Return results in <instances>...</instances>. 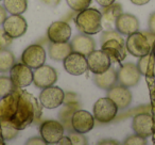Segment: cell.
Here are the masks:
<instances>
[{
    "instance_id": "obj_17",
    "label": "cell",
    "mask_w": 155,
    "mask_h": 145,
    "mask_svg": "<svg viewBox=\"0 0 155 145\" xmlns=\"http://www.w3.org/2000/svg\"><path fill=\"white\" fill-rule=\"evenodd\" d=\"M71 36V27L68 22L58 20L52 22L47 30V37L51 43H66Z\"/></svg>"
},
{
    "instance_id": "obj_39",
    "label": "cell",
    "mask_w": 155,
    "mask_h": 145,
    "mask_svg": "<svg viewBox=\"0 0 155 145\" xmlns=\"http://www.w3.org/2000/svg\"><path fill=\"white\" fill-rule=\"evenodd\" d=\"M99 145H119L120 143L116 140H112V139H105V140H101L98 142Z\"/></svg>"
},
{
    "instance_id": "obj_30",
    "label": "cell",
    "mask_w": 155,
    "mask_h": 145,
    "mask_svg": "<svg viewBox=\"0 0 155 145\" xmlns=\"http://www.w3.org/2000/svg\"><path fill=\"white\" fill-rule=\"evenodd\" d=\"M16 87L13 85L11 78L5 76H0V98L5 97V95L12 93Z\"/></svg>"
},
{
    "instance_id": "obj_29",
    "label": "cell",
    "mask_w": 155,
    "mask_h": 145,
    "mask_svg": "<svg viewBox=\"0 0 155 145\" xmlns=\"http://www.w3.org/2000/svg\"><path fill=\"white\" fill-rule=\"evenodd\" d=\"M0 128H1V136L5 141L14 140L18 136L19 131L10 121H0Z\"/></svg>"
},
{
    "instance_id": "obj_42",
    "label": "cell",
    "mask_w": 155,
    "mask_h": 145,
    "mask_svg": "<svg viewBox=\"0 0 155 145\" xmlns=\"http://www.w3.org/2000/svg\"><path fill=\"white\" fill-rule=\"evenodd\" d=\"M41 1H43L44 3L48 5H51V7H56L61 2V0H41Z\"/></svg>"
},
{
    "instance_id": "obj_8",
    "label": "cell",
    "mask_w": 155,
    "mask_h": 145,
    "mask_svg": "<svg viewBox=\"0 0 155 145\" xmlns=\"http://www.w3.org/2000/svg\"><path fill=\"white\" fill-rule=\"evenodd\" d=\"M46 51L43 46L32 44L24 50L21 54V62L32 69H36L46 62Z\"/></svg>"
},
{
    "instance_id": "obj_1",
    "label": "cell",
    "mask_w": 155,
    "mask_h": 145,
    "mask_svg": "<svg viewBox=\"0 0 155 145\" xmlns=\"http://www.w3.org/2000/svg\"><path fill=\"white\" fill-rule=\"evenodd\" d=\"M41 104L26 91H22L18 99V106L15 114L11 119V123L18 130L26 129L34 121H38L41 116Z\"/></svg>"
},
{
    "instance_id": "obj_36",
    "label": "cell",
    "mask_w": 155,
    "mask_h": 145,
    "mask_svg": "<svg viewBox=\"0 0 155 145\" xmlns=\"http://www.w3.org/2000/svg\"><path fill=\"white\" fill-rule=\"evenodd\" d=\"M26 144H28V145H35V144H37V145H44V144H46V142L43 140V138H39V136H33V138H30L28 141H26Z\"/></svg>"
},
{
    "instance_id": "obj_38",
    "label": "cell",
    "mask_w": 155,
    "mask_h": 145,
    "mask_svg": "<svg viewBox=\"0 0 155 145\" xmlns=\"http://www.w3.org/2000/svg\"><path fill=\"white\" fill-rule=\"evenodd\" d=\"M7 17H8V11L5 10V7H2V5H0V26L5 22Z\"/></svg>"
},
{
    "instance_id": "obj_5",
    "label": "cell",
    "mask_w": 155,
    "mask_h": 145,
    "mask_svg": "<svg viewBox=\"0 0 155 145\" xmlns=\"http://www.w3.org/2000/svg\"><path fill=\"white\" fill-rule=\"evenodd\" d=\"M63 105L64 106L58 112V119L65 129H67L68 131H73L72 127H71V117H72L73 113L80 108V102H79L78 95L72 92L65 93Z\"/></svg>"
},
{
    "instance_id": "obj_31",
    "label": "cell",
    "mask_w": 155,
    "mask_h": 145,
    "mask_svg": "<svg viewBox=\"0 0 155 145\" xmlns=\"http://www.w3.org/2000/svg\"><path fill=\"white\" fill-rule=\"evenodd\" d=\"M66 2L72 11L81 12L91 5V0H66Z\"/></svg>"
},
{
    "instance_id": "obj_2",
    "label": "cell",
    "mask_w": 155,
    "mask_h": 145,
    "mask_svg": "<svg viewBox=\"0 0 155 145\" xmlns=\"http://www.w3.org/2000/svg\"><path fill=\"white\" fill-rule=\"evenodd\" d=\"M74 22L80 32L95 35L102 31V13L95 8H87L78 13Z\"/></svg>"
},
{
    "instance_id": "obj_14",
    "label": "cell",
    "mask_w": 155,
    "mask_h": 145,
    "mask_svg": "<svg viewBox=\"0 0 155 145\" xmlns=\"http://www.w3.org/2000/svg\"><path fill=\"white\" fill-rule=\"evenodd\" d=\"M140 77H141V74L138 69L137 64L135 63H125L117 71L118 82L127 88L137 85L140 80Z\"/></svg>"
},
{
    "instance_id": "obj_18",
    "label": "cell",
    "mask_w": 155,
    "mask_h": 145,
    "mask_svg": "<svg viewBox=\"0 0 155 145\" xmlns=\"http://www.w3.org/2000/svg\"><path fill=\"white\" fill-rule=\"evenodd\" d=\"M153 119L151 114L146 112H141L136 114L132 121V128L136 134L148 138L153 134Z\"/></svg>"
},
{
    "instance_id": "obj_3",
    "label": "cell",
    "mask_w": 155,
    "mask_h": 145,
    "mask_svg": "<svg viewBox=\"0 0 155 145\" xmlns=\"http://www.w3.org/2000/svg\"><path fill=\"white\" fill-rule=\"evenodd\" d=\"M118 107L108 97L99 98L94 105V117L97 122L102 124H108L114 121L118 113Z\"/></svg>"
},
{
    "instance_id": "obj_26",
    "label": "cell",
    "mask_w": 155,
    "mask_h": 145,
    "mask_svg": "<svg viewBox=\"0 0 155 145\" xmlns=\"http://www.w3.org/2000/svg\"><path fill=\"white\" fill-rule=\"evenodd\" d=\"M137 67L140 74L146 77H155V56L150 52L146 56L139 58Z\"/></svg>"
},
{
    "instance_id": "obj_16",
    "label": "cell",
    "mask_w": 155,
    "mask_h": 145,
    "mask_svg": "<svg viewBox=\"0 0 155 145\" xmlns=\"http://www.w3.org/2000/svg\"><path fill=\"white\" fill-rule=\"evenodd\" d=\"M2 29L13 40L21 37L28 30L27 20L21 15H11L2 24Z\"/></svg>"
},
{
    "instance_id": "obj_20",
    "label": "cell",
    "mask_w": 155,
    "mask_h": 145,
    "mask_svg": "<svg viewBox=\"0 0 155 145\" xmlns=\"http://www.w3.org/2000/svg\"><path fill=\"white\" fill-rule=\"evenodd\" d=\"M115 29L121 35H130L139 30V22L136 16L129 13H121L115 22Z\"/></svg>"
},
{
    "instance_id": "obj_27",
    "label": "cell",
    "mask_w": 155,
    "mask_h": 145,
    "mask_svg": "<svg viewBox=\"0 0 155 145\" xmlns=\"http://www.w3.org/2000/svg\"><path fill=\"white\" fill-rule=\"evenodd\" d=\"M5 8L11 15H21L28 9V0H3Z\"/></svg>"
},
{
    "instance_id": "obj_10",
    "label": "cell",
    "mask_w": 155,
    "mask_h": 145,
    "mask_svg": "<svg viewBox=\"0 0 155 145\" xmlns=\"http://www.w3.org/2000/svg\"><path fill=\"white\" fill-rule=\"evenodd\" d=\"M58 81V73L50 65H41L37 67L35 71H33V83L38 89H45V88L54 85Z\"/></svg>"
},
{
    "instance_id": "obj_11",
    "label": "cell",
    "mask_w": 155,
    "mask_h": 145,
    "mask_svg": "<svg viewBox=\"0 0 155 145\" xmlns=\"http://www.w3.org/2000/svg\"><path fill=\"white\" fill-rule=\"evenodd\" d=\"M21 88H16L12 93L0 98V121H11L18 106Z\"/></svg>"
},
{
    "instance_id": "obj_19",
    "label": "cell",
    "mask_w": 155,
    "mask_h": 145,
    "mask_svg": "<svg viewBox=\"0 0 155 145\" xmlns=\"http://www.w3.org/2000/svg\"><path fill=\"white\" fill-rule=\"evenodd\" d=\"M107 97L116 104L118 109H125L132 102V93L127 87L122 85H115L107 90Z\"/></svg>"
},
{
    "instance_id": "obj_23",
    "label": "cell",
    "mask_w": 155,
    "mask_h": 145,
    "mask_svg": "<svg viewBox=\"0 0 155 145\" xmlns=\"http://www.w3.org/2000/svg\"><path fill=\"white\" fill-rule=\"evenodd\" d=\"M93 80L99 89L107 91L118 82L117 71L114 67L110 66L107 71H105L102 74H94Z\"/></svg>"
},
{
    "instance_id": "obj_33",
    "label": "cell",
    "mask_w": 155,
    "mask_h": 145,
    "mask_svg": "<svg viewBox=\"0 0 155 145\" xmlns=\"http://www.w3.org/2000/svg\"><path fill=\"white\" fill-rule=\"evenodd\" d=\"M68 136L71 140V144H73V145L88 144V140H87V138L84 136V133H80V132H77V131H70Z\"/></svg>"
},
{
    "instance_id": "obj_9",
    "label": "cell",
    "mask_w": 155,
    "mask_h": 145,
    "mask_svg": "<svg viewBox=\"0 0 155 145\" xmlns=\"http://www.w3.org/2000/svg\"><path fill=\"white\" fill-rule=\"evenodd\" d=\"M9 73L10 78L16 88H26L33 83L32 68L24 63H15Z\"/></svg>"
},
{
    "instance_id": "obj_4",
    "label": "cell",
    "mask_w": 155,
    "mask_h": 145,
    "mask_svg": "<svg viewBox=\"0 0 155 145\" xmlns=\"http://www.w3.org/2000/svg\"><path fill=\"white\" fill-rule=\"evenodd\" d=\"M127 40L125 42V47L130 54L135 58H141L152 51V45L149 43L147 36L143 32H134L127 35Z\"/></svg>"
},
{
    "instance_id": "obj_35",
    "label": "cell",
    "mask_w": 155,
    "mask_h": 145,
    "mask_svg": "<svg viewBox=\"0 0 155 145\" xmlns=\"http://www.w3.org/2000/svg\"><path fill=\"white\" fill-rule=\"evenodd\" d=\"M12 41L13 39L10 35H8L3 29H0V49L8 48L12 44Z\"/></svg>"
},
{
    "instance_id": "obj_7",
    "label": "cell",
    "mask_w": 155,
    "mask_h": 145,
    "mask_svg": "<svg viewBox=\"0 0 155 145\" xmlns=\"http://www.w3.org/2000/svg\"><path fill=\"white\" fill-rule=\"evenodd\" d=\"M65 71L72 76H80L86 73L88 69L86 56L79 52L71 51L66 58L63 60Z\"/></svg>"
},
{
    "instance_id": "obj_24",
    "label": "cell",
    "mask_w": 155,
    "mask_h": 145,
    "mask_svg": "<svg viewBox=\"0 0 155 145\" xmlns=\"http://www.w3.org/2000/svg\"><path fill=\"white\" fill-rule=\"evenodd\" d=\"M102 25L107 30L112 29V26L115 25L117 17L122 13V5L120 3H113L108 7L103 8L102 10Z\"/></svg>"
},
{
    "instance_id": "obj_32",
    "label": "cell",
    "mask_w": 155,
    "mask_h": 145,
    "mask_svg": "<svg viewBox=\"0 0 155 145\" xmlns=\"http://www.w3.org/2000/svg\"><path fill=\"white\" fill-rule=\"evenodd\" d=\"M113 39L118 40V41H120V42H124V40L122 39V36H121V34L118 31L110 29V30H106L102 33L101 36H100V43L102 44V43H104V42L108 41V40H113Z\"/></svg>"
},
{
    "instance_id": "obj_44",
    "label": "cell",
    "mask_w": 155,
    "mask_h": 145,
    "mask_svg": "<svg viewBox=\"0 0 155 145\" xmlns=\"http://www.w3.org/2000/svg\"><path fill=\"white\" fill-rule=\"evenodd\" d=\"M131 2L135 5H144L150 2V0H131Z\"/></svg>"
},
{
    "instance_id": "obj_25",
    "label": "cell",
    "mask_w": 155,
    "mask_h": 145,
    "mask_svg": "<svg viewBox=\"0 0 155 145\" xmlns=\"http://www.w3.org/2000/svg\"><path fill=\"white\" fill-rule=\"evenodd\" d=\"M71 49L70 43H51L49 46V57L54 61H63L70 52Z\"/></svg>"
},
{
    "instance_id": "obj_45",
    "label": "cell",
    "mask_w": 155,
    "mask_h": 145,
    "mask_svg": "<svg viewBox=\"0 0 155 145\" xmlns=\"http://www.w3.org/2000/svg\"><path fill=\"white\" fill-rule=\"evenodd\" d=\"M151 52H152V54L155 56V41H154V43H153V45H152V51H151Z\"/></svg>"
},
{
    "instance_id": "obj_28",
    "label": "cell",
    "mask_w": 155,
    "mask_h": 145,
    "mask_svg": "<svg viewBox=\"0 0 155 145\" xmlns=\"http://www.w3.org/2000/svg\"><path fill=\"white\" fill-rule=\"evenodd\" d=\"M15 64V57L9 49H0V71L9 73L12 66Z\"/></svg>"
},
{
    "instance_id": "obj_6",
    "label": "cell",
    "mask_w": 155,
    "mask_h": 145,
    "mask_svg": "<svg viewBox=\"0 0 155 145\" xmlns=\"http://www.w3.org/2000/svg\"><path fill=\"white\" fill-rule=\"evenodd\" d=\"M65 128L58 121H45L41 124L39 133L46 144H56L64 136Z\"/></svg>"
},
{
    "instance_id": "obj_43",
    "label": "cell",
    "mask_w": 155,
    "mask_h": 145,
    "mask_svg": "<svg viewBox=\"0 0 155 145\" xmlns=\"http://www.w3.org/2000/svg\"><path fill=\"white\" fill-rule=\"evenodd\" d=\"M58 144H61V145H64V144L65 145H69V144H71L70 138H69V136H63L62 139L58 141Z\"/></svg>"
},
{
    "instance_id": "obj_12",
    "label": "cell",
    "mask_w": 155,
    "mask_h": 145,
    "mask_svg": "<svg viewBox=\"0 0 155 145\" xmlns=\"http://www.w3.org/2000/svg\"><path fill=\"white\" fill-rule=\"evenodd\" d=\"M65 97V92L58 87L45 88L39 94V102L46 109H55L63 105Z\"/></svg>"
},
{
    "instance_id": "obj_46",
    "label": "cell",
    "mask_w": 155,
    "mask_h": 145,
    "mask_svg": "<svg viewBox=\"0 0 155 145\" xmlns=\"http://www.w3.org/2000/svg\"><path fill=\"white\" fill-rule=\"evenodd\" d=\"M0 1H1V0H0Z\"/></svg>"
},
{
    "instance_id": "obj_41",
    "label": "cell",
    "mask_w": 155,
    "mask_h": 145,
    "mask_svg": "<svg viewBox=\"0 0 155 145\" xmlns=\"http://www.w3.org/2000/svg\"><path fill=\"white\" fill-rule=\"evenodd\" d=\"M143 34L147 36L149 43H150L151 45H153V43H154V41H155V34L154 33L150 32V31H143Z\"/></svg>"
},
{
    "instance_id": "obj_37",
    "label": "cell",
    "mask_w": 155,
    "mask_h": 145,
    "mask_svg": "<svg viewBox=\"0 0 155 145\" xmlns=\"http://www.w3.org/2000/svg\"><path fill=\"white\" fill-rule=\"evenodd\" d=\"M148 26H149V31L155 34V12H153L150 15V17H149Z\"/></svg>"
},
{
    "instance_id": "obj_21",
    "label": "cell",
    "mask_w": 155,
    "mask_h": 145,
    "mask_svg": "<svg viewBox=\"0 0 155 145\" xmlns=\"http://www.w3.org/2000/svg\"><path fill=\"white\" fill-rule=\"evenodd\" d=\"M101 49L104 50L110 59L116 62H121L127 58V50L124 42H120L118 40H108L101 44Z\"/></svg>"
},
{
    "instance_id": "obj_34",
    "label": "cell",
    "mask_w": 155,
    "mask_h": 145,
    "mask_svg": "<svg viewBox=\"0 0 155 145\" xmlns=\"http://www.w3.org/2000/svg\"><path fill=\"white\" fill-rule=\"evenodd\" d=\"M147 138L139 136V134H133V136H127L124 140L123 144L124 145H147Z\"/></svg>"
},
{
    "instance_id": "obj_22",
    "label": "cell",
    "mask_w": 155,
    "mask_h": 145,
    "mask_svg": "<svg viewBox=\"0 0 155 145\" xmlns=\"http://www.w3.org/2000/svg\"><path fill=\"white\" fill-rule=\"evenodd\" d=\"M70 46L72 51L79 52L84 56H88L91 51H94L96 48V41L87 34H78L71 40Z\"/></svg>"
},
{
    "instance_id": "obj_13",
    "label": "cell",
    "mask_w": 155,
    "mask_h": 145,
    "mask_svg": "<svg viewBox=\"0 0 155 145\" xmlns=\"http://www.w3.org/2000/svg\"><path fill=\"white\" fill-rule=\"evenodd\" d=\"M87 64L93 74H102L112 66V59L104 50H94L87 56Z\"/></svg>"
},
{
    "instance_id": "obj_15",
    "label": "cell",
    "mask_w": 155,
    "mask_h": 145,
    "mask_svg": "<svg viewBox=\"0 0 155 145\" xmlns=\"http://www.w3.org/2000/svg\"><path fill=\"white\" fill-rule=\"evenodd\" d=\"M95 126V117L86 110H77L71 117V127L73 131L87 133Z\"/></svg>"
},
{
    "instance_id": "obj_40",
    "label": "cell",
    "mask_w": 155,
    "mask_h": 145,
    "mask_svg": "<svg viewBox=\"0 0 155 145\" xmlns=\"http://www.w3.org/2000/svg\"><path fill=\"white\" fill-rule=\"evenodd\" d=\"M116 0H96V2L102 8H105V7H108V5H113Z\"/></svg>"
}]
</instances>
